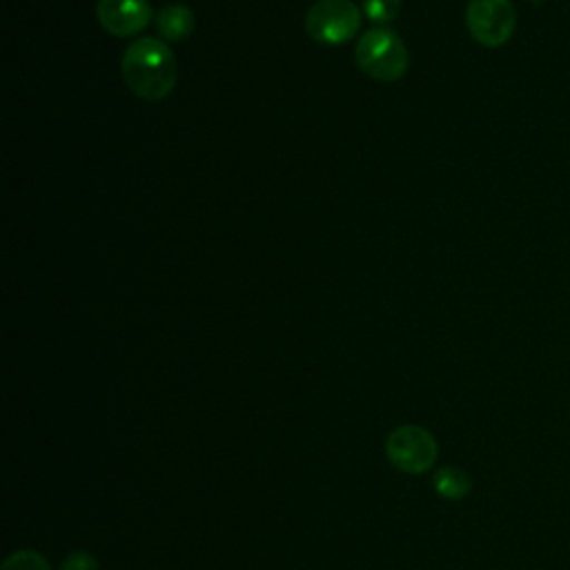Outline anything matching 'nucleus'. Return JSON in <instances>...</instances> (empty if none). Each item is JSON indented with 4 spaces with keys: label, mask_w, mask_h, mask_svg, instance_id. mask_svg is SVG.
<instances>
[{
    "label": "nucleus",
    "mask_w": 570,
    "mask_h": 570,
    "mask_svg": "<svg viewBox=\"0 0 570 570\" xmlns=\"http://www.w3.org/2000/svg\"><path fill=\"white\" fill-rule=\"evenodd\" d=\"M125 85L142 100L167 98L178 80V62L174 51L158 38L145 36L134 40L120 60Z\"/></svg>",
    "instance_id": "f257e3e1"
},
{
    "label": "nucleus",
    "mask_w": 570,
    "mask_h": 570,
    "mask_svg": "<svg viewBox=\"0 0 570 570\" xmlns=\"http://www.w3.org/2000/svg\"><path fill=\"white\" fill-rule=\"evenodd\" d=\"M354 58L361 71L381 82L399 80L410 67L405 42L387 27L367 29L354 47Z\"/></svg>",
    "instance_id": "f03ea898"
},
{
    "label": "nucleus",
    "mask_w": 570,
    "mask_h": 570,
    "mask_svg": "<svg viewBox=\"0 0 570 570\" xmlns=\"http://www.w3.org/2000/svg\"><path fill=\"white\" fill-rule=\"evenodd\" d=\"M387 461L407 474L428 472L439 454L436 439L421 425H399L385 439Z\"/></svg>",
    "instance_id": "7ed1b4c3"
},
{
    "label": "nucleus",
    "mask_w": 570,
    "mask_h": 570,
    "mask_svg": "<svg viewBox=\"0 0 570 570\" xmlns=\"http://www.w3.org/2000/svg\"><path fill=\"white\" fill-rule=\"evenodd\" d=\"M361 11L352 0H318L305 16V31L321 45H343L356 36Z\"/></svg>",
    "instance_id": "20e7f679"
},
{
    "label": "nucleus",
    "mask_w": 570,
    "mask_h": 570,
    "mask_svg": "<svg viewBox=\"0 0 570 570\" xmlns=\"http://www.w3.org/2000/svg\"><path fill=\"white\" fill-rule=\"evenodd\" d=\"M465 24L479 45L497 49L512 38L517 11L510 0H470Z\"/></svg>",
    "instance_id": "39448f33"
},
{
    "label": "nucleus",
    "mask_w": 570,
    "mask_h": 570,
    "mask_svg": "<svg viewBox=\"0 0 570 570\" xmlns=\"http://www.w3.org/2000/svg\"><path fill=\"white\" fill-rule=\"evenodd\" d=\"M96 16L105 31L125 38L149 24L151 7L147 0H98Z\"/></svg>",
    "instance_id": "423d86ee"
},
{
    "label": "nucleus",
    "mask_w": 570,
    "mask_h": 570,
    "mask_svg": "<svg viewBox=\"0 0 570 570\" xmlns=\"http://www.w3.org/2000/svg\"><path fill=\"white\" fill-rule=\"evenodd\" d=\"M154 22H156V29L158 33L169 40V42H178V40H185L191 31H194V24H196V18H194V11L183 4V2H171V4H165L156 16H154Z\"/></svg>",
    "instance_id": "0eeeda50"
},
{
    "label": "nucleus",
    "mask_w": 570,
    "mask_h": 570,
    "mask_svg": "<svg viewBox=\"0 0 570 570\" xmlns=\"http://www.w3.org/2000/svg\"><path fill=\"white\" fill-rule=\"evenodd\" d=\"M432 485L439 497L459 501L472 490V479L465 470H461L456 465H441L432 476Z\"/></svg>",
    "instance_id": "6e6552de"
},
{
    "label": "nucleus",
    "mask_w": 570,
    "mask_h": 570,
    "mask_svg": "<svg viewBox=\"0 0 570 570\" xmlns=\"http://www.w3.org/2000/svg\"><path fill=\"white\" fill-rule=\"evenodd\" d=\"M0 570H53L49 561L36 550H16L11 552Z\"/></svg>",
    "instance_id": "1a4fd4ad"
},
{
    "label": "nucleus",
    "mask_w": 570,
    "mask_h": 570,
    "mask_svg": "<svg viewBox=\"0 0 570 570\" xmlns=\"http://www.w3.org/2000/svg\"><path fill=\"white\" fill-rule=\"evenodd\" d=\"M401 11V0H363V13L372 22H392Z\"/></svg>",
    "instance_id": "9d476101"
},
{
    "label": "nucleus",
    "mask_w": 570,
    "mask_h": 570,
    "mask_svg": "<svg viewBox=\"0 0 570 570\" xmlns=\"http://www.w3.org/2000/svg\"><path fill=\"white\" fill-rule=\"evenodd\" d=\"M58 570H98V559L87 550L69 552Z\"/></svg>",
    "instance_id": "9b49d317"
}]
</instances>
